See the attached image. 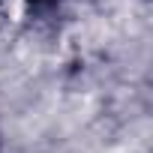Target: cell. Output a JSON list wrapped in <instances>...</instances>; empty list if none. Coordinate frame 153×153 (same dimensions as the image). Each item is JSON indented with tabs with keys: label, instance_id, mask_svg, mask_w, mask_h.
I'll list each match as a JSON object with an SVG mask.
<instances>
[{
	"label": "cell",
	"instance_id": "obj_2",
	"mask_svg": "<svg viewBox=\"0 0 153 153\" xmlns=\"http://www.w3.org/2000/svg\"><path fill=\"white\" fill-rule=\"evenodd\" d=\"M0 153H3V132H0Z\"/></svg>",
	"mask_w": 153,
	"mask_h": 153
},
{
	"label": "cell",
	"instance_id": "obj_1",
	"mask_svg": "<svg viewBox=\"0 0 153 153\" xmlns=\"http://www.w3.org/2000/svg\"><path fill=\"white\" fill-rule=\"evenodd\" d=\"M69 0H21V12L27 21L33 24H42V21H51L63 12V6Z\"/></svg>",
	"mask_w": 153,
	"mask_h": 153
}]
</instances>
